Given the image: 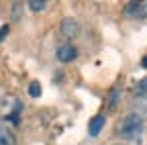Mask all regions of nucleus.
<instances>
[{"label": "nucleus", "instance_id": "obj_1", "mask_svg": "<svg viewBox=\"0 0 147 145\" xmlns=\"http://www.w3.org/2000/svg\"><path fill=\"white\" fill-rule=\"evenodd\" d=\"M143 127H145L143 117H141L139 113H131V115H127V117L121 121L119 133H121V137H125V139H135L137 135L143 133Z\"/></svg>", "mask_w": 147, "mask_h": 145}, {"label": "nucleus", "instance_id": "obj_2", "mask_svg": "<svg viewBox=\"0 0 147 145\" xmlns=\"http://www.w3.org/2000/svg\"><path fill=\"white\" fill-rule=\"evenodd\" d=\"M76 57H78V49L74 47L71 43H65V45H61L57 49V59L61 63H69V61H74Z\"/></svg>", "mask_w": 147, "mask_h": 145}, {"label": "nucleus", "instance_id": "obj_3", "mask_svg": "<svg viewBox=\"0 0 147 145\" xmlns=\"http://www.w3.org/2000/svg\"><path fill=\"white\" fill-rule=\"evenodd\" d=\"M61 33L65 35V37L74 39V37H78L80 35V25L76 19H71V16H67V19L61 21Z\"/></svg>", "mask_w": 147, "mask_h": 145}, {"label": "nucleus", "instance_id": "obj_4", "mask_svg": "<svg viewBox=\"0 0 147 145\" xmlns=\"http://www.w3.org/2000/svg\"><path fill=\"white\" fill-rule=\"evenodd\" d=\"M127 14L137 16V19H147V0L145 2H129L127 4Z\"/></svg>", "mask_w": 147, "mask_h": 145}, {"label": "nucleus", "instance_id": "obj_5", "mask_svg": "<svg viewBox=\"0 0 147 145\" xmlns=\"http://www.w3.org/2000/svg\"><path fill=\"white\" fill-rule=\"evenodd\" d=\"M104 123H106V119L102 117V115H96L94 119L90 121V127H88V133L92 135V137H96L100 131H102V127H104Z\"/></svg>", "mask_w": 147, "mask_h": 145}, {"label": "nucleus", "instance_id": "obj_6", "mask_svg": "<svg viewBox=\"0 0 147 145\" xmlns=\"http://www.w3.org/2000/svg\"><path fill=\"white\" fill-rule=\"evenodd\" d=\"M0 145H14V137L4 127H0Z\"/></svg>", "mask_w": 147, "mask_h": 145}, {"label": "nucleus", "instance_id": "obj_7", "mask_svg": "<svg viewBox=\"0 0 147 145\" xmlns=\"http://www.w3.org/2000/svg\"><path fill=\"white\" fill-rule=\"evenodd\" d=\"M29 8L33 10V12H41V10H45V6H47V0H29Z\"/></svg>", "mask_w": 147, "mask_h": 145}, {"label": "nucleus", "instance_id": "obj_8", "mask_svg": "<svg viewBox=\"0 0 147 145\" xmlns=\"http://www.w3.org/2000/svg\"><path fill=\"white\" fill-rule=\"evenodd\" d=\"M119 94H121V90H119V88H115L113 92H110V98H108V108H110V111H115V108H117V100H119Z\"/></svg>", "mask_w": 147, "mask_h": 145}, {"label": "nucleus", "instance_id": "obj_9", "mask_svg": "<svg viewBox=\"0 0 147 145\" xmlns=\"http://www.w3.org/2000/svg\"><path fill=\"white\" fill-rule=\"evenodd\" d=\"M29 94H31L33 98H39V96H41V84H39V82H31V86H29Z\"/></svg>", "mask_w": 147, "mask_h": 145}, {"label": "nucleus", "instance_id": "obj_10", "mask_svg": "<svg viewBox=\"0 0 147 145\" xmlns=\"http://www.w3.org/2000/svg\"><path fill=\"white\" fill-rule=\"evenodd\" d=\"M135 94H137V96H147V78H143V80L137 84Z\"/></svg>", "mask_w": 147, "mask_h": 145}, {"label": "nucleus", "instance_id": "obj_11", "mask_svg": "<svg viewBox=\"0 0 147 145\" xmlns=\"http://www.w3.org/2000/svg\"><path fill=\"white\" fill-rule=\"evenodd\" d=\"M21 8H23V2H14L12 4V19L14 21L21 19Z\"/></svg>", "mask_w": 147, "mask_h": 145}, {"label": "nucleus", "instance_id": "obj_12", "mask_svg": "<svg viewBox=\"0 0 147 145\" xmlns=\"http://www.w3.org/2000/svg\"><path fill=\"white\" fill-rule=\"evenodd\" d=\"M8 31H10V27H8V25H2V27H0V43H2V41L6 39Z\"/></svg>", "mask_w": 147, "mask_h": 145}, {"label": "nucleus", "instance_id": "obj_13", "mask_svg": "<svg viewBox=\"0 0 147 145\" xmlns=\"http://www.w3.org/2000/svg\"><path fill=\"white\" fill-rule=\"evenodd\" d=\"M141 65H143V67H147V57H143V61H141Z\"/></svg>", "mask_w": 147, "mask_h": 145}]
</instances>
